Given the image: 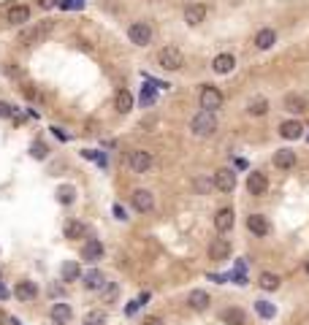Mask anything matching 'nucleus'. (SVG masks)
I'll return each instance as SVG.
<instances>
[{
    "label": "nucleus",
    "mask_w": 309,
    "mask_h": 325,
    "mask_svg": "<svg viewBox=\"0 0 309 325\" xmlns=\"http://www.w3.org/2000/svg\"><path fill=\"white\" fill-rule=\"evenodd\" d=\"M114 106H117L119 114H127V111L133 109V95L127 90H117V95H114Z\"/></svg>",
    "instance_id": "obj_22"
},
{
    "label": "nucleus",
    "mask_w": 309,
    "mask_h": 325,
    "mask_svg": "<svg viewBox=\"0 0 309 325\" xmlns=\"http://www.w3.org/2000/svg\"><path fill=\"white\" fill-rule=\"evenodd\" d=\"M38 6L41 9H55V6H60V0H38Z\"/></svg>",
    "instance_id": "obj_40"
},
{
    "label": "nucleus",
    "mask_w": 309,
    "mask_h": 325,
    "mask_svg": "<svg viewBox=\"0 0 309 325\" xmlns=\"http://www.w3.org/2000/svg\"><path fill=\"white\" fill-rule=\"evenodd\" d=\"M279 282H282V279H279L277 274H268V271H266V274H260V282H258V284H260L263 290H277Z\"/></svg>",
    "instance_id": "obj_31"
},
{
    "label": "nucleus",
    "mask_w": 309,
    "mask_h": 325,
    "mask_svg": "<svg viewBox=\"0 0 309 325\" xmlns=\"http://www.w3.org/2000/svg\"><path fill=\"white\" fill-rule=\"evenodd\" d=\"M82 257H84V260H90V263L100 260V257H103V247H100V241L90 238V244H84V249H82Z\"/></svg>",
    "instance_id": "obj_23"
},
{
    "label": "nucleus",
    "mask_w": 309,
    "mask_h": 325,
    "mask_svg": "<svg viewBox=\"0 0 309 325\" xmlns=\"http://www.w3.org/2000/svg\"><path fill=\"white\" fill-rule=\"evenodd\" d=\"M144 325H163V320H160V317H146Z\"/></svg>",
    "instance_id": "obj_42"
},
{
    "label": "nucleus",
    "mask_w": 309,
    "mask_h": 325,
    "mask_svg": "<svg viewBox=\"0 0 309 325\" xmlns=\"http://www.w3.org/2000/svg\"><path fill=\"white\" fill-rule=\"evenodd\" d=\"M154 87H169V84H166V82H149L144 90H141V106H149L154 98H158V90H154Z\"/></svg>",
    "instance_id": "obj_26"
},
{
    "label": "nucleus",
    "mask_w": 309,
    "mask_h": 325,
    "mask_svg": "<svg viewBox=\"0 0 309 325\" xmlns=\"http://www.w3.org/2000/svg\"><path fill=\"white\" fill-rule=\"evenodd\" d=\"M6 298H9V290H6L3 284H0V301H6Z\"/></svg>",
    "instance_id": "obj_44"
},
{
    "label": "nucleus",
    "mask_w": 309,
    "mask_h": 325,
    "mask_svg": "<svg viewBox=\"0 0 309 325\" xmlns=\"http://www.w3.org/2000/svg\"><path fill=\"white\" fill-rule=\"evenodd\" d=\"M103 295L106 298H114V295H117V284H109V287L103 290Z\"/></svg>",
    "instance_id": "obj_41"
},
{
    "label": "nucleus",
    "mask_w": 309,
    "mask_h": 325,
    "mask_svg": "<svg viewBox=\"0 0 309 325\" xmlns=\"http://www.w3.org/2000/svg\"><path fill=\"white\" fill-rule=\"evenodd\" d=\"M214 228L220 230V233H228V230L233 228V209H220L217 214H214Z\"/></svg>",
    "instance_id": "obj_13"
},
{
    "label": "nucleus",
    "mask_w": 309,
    "mask_h": 325,
    "mask_svg": "<svg viewBox=\"0 0 309 325\" xmlns=\"http://www.w3.org/2000/svg\"><path fill=\"white\" fill-rule=\"evenodd\" d=\"M84 325H106V311H87L84 314Z\"/></svg>",
    "instance_id": "obj_33"
},
{
    "label": "nucleus",
    "mask_w": 309,
    "mask_h": 325,
    "mask_svg": "<svg viewBox=\"0 0 309 325\" xmlns=\"http://www.w3.org/2000/svg\"><path fill=\"white\" fill-rule=\"evenodd\" d=\"M220 320L228 325H244V311L241 309H223L220 311Z\"/></svg>",
    "instance_id": "obj_29"
},
{
    "label": "nucleus",
    "mask_w": 309,
    "mask_h": 325,
    "mask_svg": "<svg viewBox=\"0 0 309 325\" xmlns=\"http://www.w3.org/2000/svg\"><path fill=\"white\" fill-rule=\"evenodd\" d=\"M255 311H258L260 317H266V320H271V317L277 314V309H274V303H268V301H258V303H255Z\"/></svg>",
    "instance_id": "obj_32"
},
{
    "label": "nucleus",
    "mask_w": 309,
    "mask_h": 325,
    "mask_svg": "<svg viewBox=\"0 0 309 325\" xmlns=\"http://www.w3.org/2000/svg\"><path fill=\"white\" fill-rule=\"evenodd\" d=\"M231 255V241L228 238H217V241H212V247H209V257L212 260H225V257Z\"/></svg>",
    "instance_id": "obj_14"
},
{
    "label": "nucleus",
    "mask_w": 309,
    "mask_h": 325,
    "mask_svg": "<svg viewBox=\"0 0 309 325\" xmlns=\"http://www.w3.org/2000/svg\"><path fill=\"white\" fill-rule=\"evenodd\" d=\"M49 30H52L49 19H46V22H38V25H30V28H25L22 33H19V44H22V46H33V44L41 41Z\"/></svg>",
    "instance_id": "obj_3"
},
{
    "label": "nucleus",
    "mask_w": 309,
    "mask_h": 325,
    "mask_svg": "<svg viewBox=\"0 0 309 325\" xmlns=\"http://www.w3.org/2000/svg\"><path fill=\"white\" fill-rule=\"evenodd\" d=\"M301 122H295V119H290V122H282L279 125V136L287 138V141H295V138H301Z\"/></svg>",
    "instance_id": "obj_19"
},
{
    "label": "nucleus",
    "mask_w": 309,
    "mask_h": 325,
    "mask_svg": "<svg viewBox=\"0 0 309 325\" xmlns=\"http://www.w3.org/2000/svg\"><path fill=\"white\" fill-rule=\"evenodd\" d=\"M285 109L287 111H293V114H301V111H306V98H301V95H285Z\"/></svg>",
    "instance_id": "obj_25"
},
{
    "label": "nucleus",
    "mask_w": 309,
    "mask_h": 325,
    "mask_svg": "<svg viewBox=\"0 0 309 325\" xmlns=\"http://www.w3.org/2000/svg\"><path fill=\"white\" fill-rule=\"evenodd\" d=\"M190 130L201 138L212 136L214 130H217V117H214V111H198V114L190 119Z\"/></svg>",
    "instance_id": "obj_1"
},
{
    "label": "nucleus",
    "mask_w": 309,
    "mask_h": 325,
    "mask_svg": "<svg viewBox=\"0 0 309 325\" xmlns=\"http://www.w3.org/2000/svg\"><path fill=\"white\" fill-rule=\"evenodd\" d=\"M206 19V6L204 3H190L185 9V22L187 25H201Z\"/></svg>",
    "instance_id": "obj_11"
},
{
    "label": "nucleus",
    "mask_w": 309,
    "mask_h": 325,
    "mask_svg": "<svg viewBox=\"0 0 309 325\" xmlns=\"http://www.w3.org/2000/svg\"><path fill=\"white\" fill-rule=\"evenodd\" d=\"M182 63H185V57H182V52H179L177 46H163V49L158 52V65L166 68V71L182 68Z\"/></svg>",
    "instance_id": "obj_2"
},
{
    "label": "nucleus",
    "mask_w": 309,
    "mask_h": 325,
    "mask_svg": "<svg viewBox=\"0 0 309 325\" xmlns=\"http://www.w3.org/2000/svg\"><path fill=\"white\" fill-rule=\"evenodd\" d=\"M52 130H55V136L60 138V141H65V138H68V136H65V130H60V128H52Z\"/></svg>",
    "instance_id": "obj_43"
},
{
    "label": "nucleus",
    "mask_w": 309,
    "mask_h": 325,
    "mask_svg": "<svg viewBox=\"0 0 309 325\" xmlns=\"http://www.w3.org/2000/svg\"><path fill=\"white\" fill-rule=\"evenodd\" d=\"M57 201L60 203H73V190L71 187H60L57 190Z\"/></svg>",
    "instance_id": "obj_34"
},
{
    "label": "nucleus",
    "mask_w": 309,
    "mask_h": 325,
    "mask_svg": "<svg viewBox=\"0 0 309 325\" xmlns=\"http://www.w3.org/2000/svg\"><path fill=\"white\" fill-rule=\"evenodd\" d=\"M306 141H309V136H306Z\"/></svg>",
    "instance_id": "obj_47"
},
{
    "label": "nucleus",
    "mask_w": 309,
    "mask_h": 325,
    "mask_svg": "<svg viewBox=\"0 0 309 325\" xmlns=\"http://www.w3.org/2000/svg\"><path fill=\"white\" fill-rule=\"evenodd\" d=\"M63 282H73V279H79V266H76V260H68V263H63Z\"/></svg>",
    "instance_id": "obj_30"
},
{
    "label": "nucleus",
    "mask_w": 309,
    "mask_h": 325,
    "mask_svg": "<svg viewBox=\"0 0 309 325\" xmlns=\"http://www.w3.org/2000/svg\"><path fill=\"white\" fill-rule=\"evenodd\" d=\"M49 314H52V322H55V325H68L71 317H73V311H71L68 303L60 301V303H55V306H52Z\"/></svg>",
    "instance_id": "obj_12"
},
{
    "label": "nucleus",
    "mask_w": 309,
    "mask_h": 325,
    "mask_svg": "<svg viewBox=\"0 0 309 325\" xmlns=\"http://www.w3.org/2000/svg\"><path fill=\"white\" fill-rule=\"evenodd\" d=\"M63 233H65V238H84L87 228H84V222H79V220H68Z\"/></svg>",
    "instance_id": "obj_27"
},
{
    "label": "nucleus",
    "mask_w": 309,
    "mask_h": 325,
    "mask_svg": "<svg viewBox=\"0 0 309 325\" xmlns=\"http://www.w3.org/2000/svg\"><path fill=\"white\" fill-rule=\"evenodd\" d=\"M233 65H236V60H233V55H217L212 60V68L217 71V74H231Z\"/></svg>",
    "instance_id": "obj_20"
},
{
    "label": "nucleus",
    "mask_w": 309,
    "mask_h": 325,
    "mask_svg": "<svg viewBox=\"0 0 309 325\" xmlns=\"http://www.w3.org/2000/svg\"><path fill=\"white\" fill-rule=\"evenodd\" d=\"M187 303H190V309H196V311L209 309V293H204V290H193L190 298H187Z\"/></svg>",
    "instance_id": "obj_21"
},
{
    "label": "nucleus",
    "mask_w": 309,
    "mask_h": 325,
    "mask_svg": "<svg viewBox=\"0 0 309 325\" xmlns=\"http://www.w3.org/2000/svg\"><path fill=\"white\" fill-rule=\"evenodd\" d=\"M196 187H198L201 192H209V187H214V182H206V179H198V182H196Z\"/></svg>",
    "instance_id": "obj_39"
},
{
    "label": "nucleus",
    "mask_w": 309,
    "mask_h": 325,
    "mask_svg": "<svg viewBox=\"0 0 309 325\" xmlns=\"http://www.w3.org/2000/svg\"><path fill=\"white\" fill-rule=\"evenodd\" d=\"M14 295L19 298V301H33V298L38 295V287H36L33 282L25 279V282H19L17 287H14Z\"/></svg>",
    "instance_id": "obj_18"
},
{
    "label": "nucleus",
    "mask_w": 309,
    "mask_h": 325,
    "mask_svg": "<svg viewBox=\"0 0 309 325\" xmlns=\"http://www.w3.org/2000/svg\"><path fill=\"white\" fill-rule=\"evenodd\" d=\"M274 165L277 168H293L295 165V152L293 149H279V152H274Z\"/></svg>",
    "instance_id": "obj_17"
},
{
    "label": "nucleus",
    "mask_w": 309,
    "mask_h": 325,
    "mask_svg": "<svg viewBox=\"0 0 309 325\" xmlns=\"http://www.w3.org/2000/svg\"><path fill=\"white\" fill-rule=\"evenodd\" d=\"M11 325H19V320H17V317H11V320H9Z\"/></svg>",
    "instance_id": "obj_45"
},
{
    "label": "nucleus",
    "mask_w": 309,
    "mask_h": 325,
    "mask_svg": "<svg viewBox=\"0 0 309 325\" xmlns=\"http://www.w3.org/2000/svg\"><path fill=\"white\" fill-rule=\"evenodd\" d=\"M6 19H9L11 25H25L30 19V9H28V6H22V3H14V6L6 9Z\"/></svg>",
    "instance_id": "obj_8"
},
{
    "label": "nucleus",
    "mask_w": 309,
    "mask_h": 325,
    "mask_svg": "<svg viewBox=\"0 0 309 325\" xmlns=\"http://www.w3.org/2000/svg\"><path fill=\"white\" fill-rule=\"evenodd\" d=\"M82 0H60V9L63 11H71V9H82Z\"/></svg>",
    "instance_id": "obj_36"
},
{
    "label": "nucleus",
    "mask_w": 309,
    "mask_h": 325,
    "mask_svg": "<svg viewBox=\"0 0 309 325\" xmlns=\"http://www.w3.org/2000/svg\"><path fill=\"white\" fill-rule=\"evenodd\" d=\"M274 41H277V33H274L271 28H263L258 36H255V46H258V49H271Z\"/></svg>",
    "instance_id": "obj_24"
},
{
    "label": "nucleus",
    "mask_w": 309,
    "mask_h": 325,
    "mask_svg": "<svg viewBox=\"0 0 309 325\" xmlns=\"http://www.w3.org/2000/svg\"><path fill=\"white\" fill-rule=\"evenodd\" d=\"M247 228H250L255 236H266L268 233V220L263 214H250L247 217Z\"/></svg>",
    "instance_id": "obj_16"
},
{
    "label": "nucleus",
    "mask_w": 309,
    "mask_h": 325,
    "mask_svg": "<svg viewBox=\"0 0 309 325\" xmlns=\"http://www.w3.org/2000/svg\"><path fill=\"white\" fill-rule=\"evenodd\" d=\"M17 114V111H14V106H9V103H3V101H0V117H14Z\"/></svg>",
    "instance_id": "obj_37"
},
{
    "label": "nucleus",
    "mask_w": 309,
    "mask_h": 325,
    "mask_svg": "<svg viewBox=\"0 0 309 325\" xmlns=\"http://www.w3.org/2000/svg\"><path fill=\"white\" fill-rule=\"evenodd\" d=\"M306 274H309V260H306Z\"/></svg>",
    "instance_id": "obj_46"
},
{
    "label": "nucleus",
    "mask_w": 309,
    "mask_h": 325,
    "mask_svg": "<svg viewBox=\"0 0 309 325\" xmlns=\"http://www.w3.org/2000/svg\"><path fill=\"white\" fill-rule=\"evenodd\" d=\"M247 190H250V195H263L268 190V179L263 174H258V171H252V174L247 176Z\"/></svg>",
    "instance_id": "obj_9"
},
{
    "label": "nucleus",
    "mask_w": 309,
    "mask_h": 325,
    "mask_svg": "<svg viewBox=\"0 0 309 325\" xmlns=\"http://www.w3.org/2000/svg\"><path fill=\"white\" fill-rule=\"evenodd\" d=\"M133 206H136V211H152L154 195L149 190H133Z\"/></svg>",
    "instance_id": "obj_10"
},
{
    "label": "nucleus",
    "mask_w": 309,
    "mask_h": 325,
    "mask_svg": "<svg viewBox=\"0 0 309 325\" xmlns=\"http://www.w3.org/2000/svg\"><path fill=\"white\" fill-rule=\"evenodd\" d=\"M220 106H223V92H220L217 87L204 84V90H201V109L204 111H217Z\"/></svg>",
    "instance_id": "obj_4"
},
{
    "label": "nucleus",
    "mask_w": 309,
    "mask_h": 325,
    "mask_svg": "<svg viewBox=\"0 0 309 325\" xmlns=\"http://www.w3.org/2000/svg\"><path fill=\"white\" fill-rule=\"evenodd\" d=\"M127 38H130V41L136 44V46H146V44L152 41V30H149V25H146V22H136L130 30H127Z\"/></svg>",
    "instance_id": "obj_6"
},
{
    "label": "nucleus",
    "mask_w": 309,
    "mask_h": 325,
    "mask_svg": "<svg viewBox=\"0 0 309 325\" xmlns=\"http://www.w3.org/2000/svg\"><path fill=\"white\" fill-rule=\"evenodd\" d=\"M82 282H84L87 290H100V287H103V282H106V276H103V271L90 268V271H87V274L82 276Z\"/></svg>",
    "instance_id": "obj_15"
},
{
    "label": "nucleus",
    "mask_w": 309,
    "mask_h": 325,
    "mask_svg": "<svg viewBox=\"0 0 309 325\" xmlns=\"http://www.w3.org/2000/svg\"><path fill=\"white\" fill-rule=\"evenodd\" d=\"M268 111V101L266 98H252L250 103H247V114L250 117H263Z\"/></svg>",
    "instance_id": "obj_28"
},
{
    "label": "nucleus",
    "mask_w": 309,
    "mask_h": 325,
    "mask_svg": "<svg viewBox=\"0 0 309 325\" xmlns=\"http://www.w3.org/2000/svg\"><path fill=\"white\" fill-rule=\"evenodd\" d=\"M214 187H217L220 192H231L233 187H236V174H233L231 168H220V171H214Z\"/></svg>",
    "instance_id": "obj_5"
},
{
    "label": "nucleus",
    "mask_w": 309,
    "mask_h": 325,
    "mask_svg": "<svg viewBox=\"0 0 309 325\" xmlns=\"http://www.w3.org/2000/svg\"><path fill=\"white\" fill-rule=\"evenodd\" d=\"M141 303H144V301H141V298H138V301H130V303H127V306H125V314H136Z\"/></svg>",
    "instance_id": "obj_38"
},
{
    "label": "nucleus",
    "mask_w": 309,
    "mask_h": 325,
    "mask_svg": "<svg viewBox=\"0 0 309 325\" xmlns=\"http://www.w3.org/2000/svg\"><path fill=\"white\" fill-rule=\"evenodd\" d=\"M33 157H36V160H44V157H46V147H44V144L41 141H36V144H33Z\"/></svg>",
    "instance_id": "obj_35"
},
{
    "label": "nucleus",
    "mask_w": 309,
    "mask_h": 325,
    "mask_svg": "<svg viewBox=\"0 0 309 325\" xmlns=\"http://www.w3.org/2000/svg\"><path fill=\"white\" fill-rule=\"evenodd\" d=\"M152 155L149 152H144V149H138V152H133L130 155V168H133V174H144V171H149L152 168Z\"/></svg>",
    "instance_id": "obj_7"
}]
</instances>
